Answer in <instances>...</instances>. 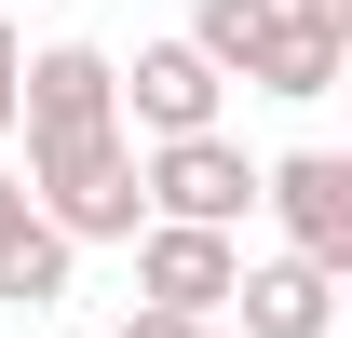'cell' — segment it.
Returning a JSON list of instances; mask_svg holds the SVG:
<instances>
[{"instance_id": "1", "label": "cell", "mask_w": 352, "mask_h": 338, "mask_svg": "<svg viewBox=\"0 0 352 338\" xmlns=\"http://www.w3.org/2000/svg\"><path fill=\"white\" fill-rule=\"evenodd\" d=\"M14 135H28V163L122 135V54L109 41H41L28 68H14Z\"/></svg>"}, {"instance_id": "2", "label": "cell", "mask_w": 352, "mask_h": 338, "mask_svg": "<svg viewBox=\"0 0 352 338\" xmlns=\"http://www.w3.org/2000/svg\"><path fill=\"white\" fill-rule=\"evenodd\" d=\"M135 190H149V216L244 230V216H258V149H244L230 122H204V135H149V149H135Z\"/></svg>"}, {"instance_id": "3", "label": "cell", "mask_w": 352, "mask_h": 338, "mask_svg": "<svg viewBox=\"0 0 352 338\" xmlns=\"http://www.w3.org/2000/svg\"><path fill=\"white\" fill-rule=\"evenodd\" d=\"M28 203H41L68 244H135V230H149L135 135H95V149H54V163H28Z\"/></svg>"}, {"instance_id": "4", "label": "cell", "mask_w": 352, "mask_h": 338, "mask_svg": "<svg viewBox=\"0 0 352 338\" xmlns=\"http://www.w3.org/2000/svg\"><path fill=\"white\" fill-rule=\"evenodd\" d=\"M230 284H244V230H190V216H149V230H135V297H149V311L217 325Z\"/></svg>"}, {"instance_id": "5", "label": "cell", "mask_w": 352, "mask_h": 338, "mask_svg": "<svg viewBox=\"0 0 352 338\" xmlns=\"http://www.w3.org/2000/svg\"><path fill=\"white\" fill-rule=\"evenodd\" d=\"M258 203L285 216V257L352 271V163H339V149H285V163H258Z\"/></svg>"}, {"instance_id": "6", "label": "cell", "mask_w": 352, "mask_h": 338, "mask_svg": "<svg viewBox=\"0 0 352 338\" xmlns=\"http://www.w3.org/2000/svg\"><path fill=\"white\" fill-rule=\"evenodd\" d=\"M217 109H230V82H217L190 41H135V68H122V135H204Z\"/></svg>"}, {"instance_id": "7", "label": "cell", "mask_w": 352, "mask_h": 338, "mask_svg": "<svg viewBox=\"0 0 352 338\" xmlns=\"http://www.w3.org/2000/svg\"><path fill=\"white\" fill-rule=\"evenodd\" d=\"M230 338H325L339 325V271H311V257H244V284L217 311Z\"/></svg>"}, {"instance_id": "8", "label": "cell", "mask_w": 352, "mask_h": 338, "mask_svg": "<svg viewBox=\"0 0 352 338\" xmlns=\"http://www.w3.org/2000/svg\"><path fill=\"white\" fill-rule=\"evenodd\" d=\"M339 68H352V27H339V14H271V41H258L244 82L285 95V109H311V95H339Z\"/></svg>"}, {"instance_id": "9", "label": "cell", "mask_w": 352, "mask_h": 338, "mask_svg": "<svg viewBox=\"0 0 352 338\" xmlns=\"http://www.w3.org/2000/svg\"><path fill=\"white\" fill-rule=\"evenodd\" d=\"M68 271H82V244H68L54 216H28V230L0 244V311H54V297H68Z\"/></svg>"}, {"instance_id": "10", "label": "cell", "mask_w": 352, "mask_h": 338, "mask_svg": "<svg viewBox=\"0 0 352 338\" xmlns=\"http://www.w3.org/2000/svg\"><path fill=\"white\" fill-rule=\"evenodd\" d=\"M271 14H285V0H190V27H176V41L204 54L217 82H244V68H258V41H271Z\"/></svg>"}, {"instance_id": "11", "label": "cell", "mask_w": 352, "mask_h": 338, "mask_svg": "<svg viewBox=\"0 0 352 338\" xmlns=\"http://www.w3.org/2000/svg\"><path fill=\"white\" fill-rule=\"evenodd\" d=\"M122 338H230V325H190V311H122Z\"/></svg>"}, {"instance_id": "12", "label": "cell", "mask_w": 352, "mask_h": 338, "mask_svg": "<svg viewBox=\"0 0 352 338\" xmlns=\"http://www.w3.org/2000/svg\"><path fill=\"white\" fill-rule=\"evenodd\" d=\"M14 68H28V41H14V14H0V149H14Z\"/></svg>"}, {"instance_id": "13", "label": "cell", "mask_w": 352, "mask_h": 338, "mask_svg": "<svg viewBox=\"0 0 352 338\" xmlns=\"http://www.w3.org/2000/svg\"><path fill=\"white\" fill-rule=\"evenodd\" d=\"M28 216H41V203H28V176L0 163V244H14V230H28Z\"/></svg>"}, {"instance_id": "14", "label": "cell", "mask_w": 352, "mask_h": 338, "mask_svg": "<svg viewBox=\"0 0 352 338\" xmlns=\"http://www.w3.org/2000/svg\"><path fill=\"white\" fill-rule=\"evenodd\" d=\"M285 14H339V27H352V0H285Z\"/></svg>"}, {"instance_id": "15", "label": "cell", "mask_w": 352, "mask_h": 338, "mask_svg": "<svg viewBox=\"0 0 352 338\" xmlns=\"http://www.w3.org/2000/svg\"><path fill=\"white\" fill-rule=\"evenodd\" d=\"M0 14H14V0H0Z\"/></svg>"}]
</instances>
